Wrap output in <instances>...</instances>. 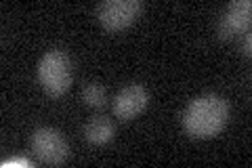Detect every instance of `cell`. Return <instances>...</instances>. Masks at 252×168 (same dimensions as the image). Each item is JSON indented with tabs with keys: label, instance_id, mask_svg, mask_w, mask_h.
<instances>
[{
	"label": "cell",
	"instance_id": "obj_1",
	"mask_svg": "<svg viewBox=\"0 0 252 168\" xmlns=\"http://www.w3.org/2000/svg\"><path fill=\"white\" fill-rule=\"evenodd\" d=\"M229 103L215 93L200 95L187 105L183 114V129L193 139L217 137L229 122Z\"/></svg>",
	"mask_w": 252,
	"mask_h": 168
},
{
	"label": "cell",
	"instance_id": "obj_2",
	"mask_svg": "<svg viewBox=\"0 0 252 168\" xmlns=\"http://www.w3.org/2000/svg\"><path fill=\"white\" fill-rule=\"evenodd\" d=\"M72 59L65 51H49L40 57V61H38V82L49 95H53V97L65 95L72 86Z\"/></svg>",
	"mask_w": 252,
	"mask_h": 168
},
{
	"label": "cell",
	"instance_id": "obj_3",
	"mask_svg": "<svg viewBox=\"0 0 252 168\" xmlns=\"http://www.w3.org/2000/svg\"><path fill=\"white\" fill-rule=\"evenodd\" d=\"M30 145H32L34 156L42 164L57 166L65 162L69 156V145L65 137L57 129H53V126H40V129H36L30 137Z\"/></svg>",
	"mask_w": 252,
	"mask_h": 168
},
{
	"label": "cell",
	"instance_id": "obj_4",
	"mask_svg": "<svg viewBox=\"0 0 252 168\" xmlns=\"http://www.w3.org/2000/svg\"><path fill=\"white\" fill-rule=\"evenodd\" d=\"M141 11V0H103L97 6V19L107 32H120L135 23Z\"/></svg>",
	"mask_w": 252,
	"mask_h": 168
},
{
	"label": "cell",
	"instance_id": "obj_5",
	"mask_svg": "<svg viewBox=\"0 0 252 168\" xmlns=\"http://www.w3.org/2000/svg\"><path fill=\"white\" fill-rule=\"evenodd\" d=\"M252 21V2L250 0H233L219 17L217 34L220 40H231L246 34Z\"/></svg>",
	"mask_w": 252,
	"mask_h": 168
},
{
	"label": "cell",
	"instance_id": "obj_6",
	"mask_svg": "<svg viewBox=\"0 0 252 168\" xmlns=\"http://www.w3.org/2000/svg\"><path fill=\"white\" fill-rule=\"evenodd\" d=\"M149 105V93L141 84H128L116 93L112 101V111L120 120H132Z\"/></svg>",
	"mask_w": 252,
	"mask_h": 168
},
{
	"label": "cell",
	"instance_id": "obj_7",
	"mask_svg": "<svg viewBox=\"0 0 252 168\" xmlns=\"http://www.w3.org/2000/svg\"><path fill=\"white\" fill-rule=\"evenodd\" d=\"M84 139L93 143V145H105V143H109L114 139V134H116V124H114V120L109 118V116H93L89 122L84 124Z\"/></svg>",
	"mask_w": 252,
	"mask_h": 168
},
{
	"label": "cell",
	"instance_id": "obj_8",
	"mask_svg": "<svg viewBox=\"0 0 252 168\" xmlns=\"http://www.w3.org/2000/svg\"><path fill=\"white\" fill-rule=\"evenodd\" d=\"M80 97H82V101H84V105H89V107H93V109H103L107 103H109L107 91H105L101 84H97V82L84 84Z\"/></svg>",
	"mask_w": 252,
	"mask_h": 168
},
{
	"label": "cell",
	"instance_id": "obj_9",
	"mask_svg": "<svg viewBox=\"0 0 252 168\" xmlns=\"http://www.w3.org/2000/svg\"><path fill=\"white\" fill-rule=\"evenodd\" d=\"M250 34H248V32H246V34H244V40H242V53L244 55H250L252 51H250Z\"/></svg>",
	"mask_w": 252,
	"mask_h": 168
}]
</instances>
